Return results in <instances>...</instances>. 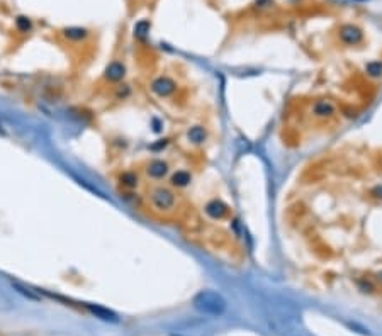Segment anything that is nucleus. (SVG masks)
Segmentation results:
<instances>
[{"label":"nucleus","mask_w":382,"mask_h":336,"mask_svg":"<svg viewBox=\"0 0 382 336\" xmlns=\"http://www.w3.org/2000/svg\"><path fill=\"white\" fill-rule=\"evenodd\" d=\"M148 202H150L151 209H153L155 212L170 214L177 209L179 197H177V192L170 185H155L150 189Z\"/></svg>","instance_id":"1"},{"label":"nucleus","mask_w":382,"mask_h":336,"mask_svg":"<svg viewBox=\"0 0 382 336\" xmlns=\"http://www.w3.org/2000/svg\"><path fill=\"white\" fill-rule=\"evenodd\" d=\"M194 308L201 314L219 317L228 309V302L221 294L214 292V290H202L194 297Z\"/></svg>","instance_id":"2"},{"label":"nucleus","mask_w":382,"mask_h":336,"mask_svg":"<svg viewBox=\"0 0 382 336\" xmlns=\"http://www.w3.org/2000/svg\"><path fill=\"white\" fill-rule=\"evenodd\" d=\"M179 90V83L170 75H158L150 82V92L158 99H170Z\"/></svg>","instance_id":"3"},{"label":"nucleus","mask_w":382,"mask_h":336,"mask_svg":"<svg viewBox=\"0 0 382 336\" xmlns=\"http://www.w3.org/2000/svg\"><path fill=\"white\" fill-rule=\"evenodd\" d=\"M144 177L148 180H153V182H162V180L168 179L170 172H172V167L166 160L163 158H151L144 163Z\"/></svg>","instance_id":"4"},{"label":"nucleus","mask_w":382,"mask_h":336,"mask_svg":"<svg viewBox=\"0 0 382 336\" xmlns=\"http://www.w3.org/2000/svg\"><path fill=\"white\" fill-rule=\"evenodd\" d=\"M338 39L348 48L358 46L363 43V29L357 24H342L338 29Z\"/></svg>","instance_id":"5"},{"label":"nucleus","mask_w":382,"mask_h":336,"mask_svg":"<svg viewBox=\"0 0 382 336\" xmlns=\"http://www.w3.org/2000/svg\"><path fill=\"white\" fill-rule=\"evenodd\" d=\"M229 212H231L229 206L226 204L224 201L218 199V197L211 199V201H207L206 204H204V214H206V216L209 217L211 221H222V219H226V217H229Z\"/></svg>","instance_id":"6"},{"label":"nucleus","mask_w":382,"mask_h":336,"mask_svg":"<svg viewBox=\"0 0 382 336\" xmlns=\"http://www.w3.org/2000/svg\"><path fill=\"white\" fill-rule=\"evenodd\" d=\"M338 112V107L329 99H318L311 105V116L316 119H331Z\"/></svg>","instance_id":"7"},{"label":"nucleus","mask_w":382,"mask_h":336,"mask_svg":"<svg viewBox=\"0 0 382 336\" xmlns=\"http://www.w3.org/2000/svg\"><path fill=\"white\" fill-rule=\"evenodd\" d=\"M192 182H194V175L187 168H177L173 172H170L168 175V185L173 190L187 189V187L192 185Z\"/></svg>","instance_id":"8"},{"label":"nucleus","mask_w":382,"mask_h":336,"mask_svg":"<svg viewBox=\"0 0 382 336\" xmlns=\"http://www.w3.org/2000/svg\"><path fill=\"white\" fill-rule=\"evenodd\" d=\"M126 73H128L126 65L119 60H112L104 70V80L109 83H121L124 82Z\"/></svg>","instance_id":"9"},{"label":"nucleus","mask_w":382,"mask_h":336,"mask_svg":"<svg viewBox=\"0 0 382 336\" xmlns=\"http://www.w3.org/2000/svg\"><path fill=\"white\" fill-rule=\"evenodd\" d=\"M139 173L135 172V170H124L117 175V183L126 190H135L139 187Z\"/></svg>","instance_id":"10"},{"label":"nucleus","mask_w":382,"mask_h":336,"mask_svg":"<svg viewBox=\"0 0 382 336\" xmlns=\"http://www.w3.org/2000/svg\"><path fill=\"white\" fill-rule=\"evenodd\" d=\"M209 138V132L207 129L201 126V124H195V126H191L187 129V141L194 146H201L207 141Z\"/></svg>","instance_id":"11"},{"label":"nucleus","mask_w":382,"mask_h":336,"mask_svg":"<svg viewBox=\"0 0 382 336\" xmlns=\"http://www.w3.org/2000/svg\"><path fill=\"white\" fill-rule=\"evenodd\" d=\"M61 36L66 39V41H72V43H82L90 36L88 29L85 27H79V26H72V27H65L61 31Z\"/></svg>","instance_id":"12"},{"label":"nucleus","mask_w":382,"mask_h":336,"mask_svg":"<svg viewBox=\"0 0 382 336\" xmlns=\"http://www.w3.org/2000/svg\"><path fill=\"white\" fill-rule=\"evenodd\" d=\"M82 308L87 309L90 314H94L95 317H99V319L102 321H112V323H116L117 321V314L112 311H109V309L102 308V306H95V304H82Z\"/></svg>","instance_id":"13"},{"label":"nucleus","mask_w":382,"mask_h":336,"mask_svg":"<svg viewBox=\"0 0 382 336\" xmlns=\"http://www.w3.org/2000/svg\"><path fill=\"white\" fill-rule=\"evenodd\" d=\"M131 95H133V88L129 83L121 82V83H117L116 88H114V99H116V101H128Z\"/></svg>","instance_id":"14"},{"label":"nucleus","mask_w":382,"mask_h":336,"mask_svg":"<svg viewBox=\"0 0 382 336\" xmlns=\"http://www.w3.org/2000/svg\"><path fill=\"white\" fill-rule=\"evenodd\" d=\"M16 27L22 34H29L32 31V21L27 16H17L16 17Z\"/></svg>","instance_id":"15"},{"label":"nucleus","mask_w":382,"mask_h":336,"mask_svg":"<svg viewBox=\"0 0 382 336\" xmlns=\"http://www.w3.org/2000/svg\"><path fill=\"white\" fill-rule=\"evenodd\" d=\"M365 73L370 78H379V77H382V61H369L365 65Z\"/></svg>","instance_id":"16"},{"label":"nucleus","mask_w":382,"mask_h":336,"mask_svg":"<svg viewBox=\"0 0 382 336\" xmlns=\"http://www.w3.org/2000/svg\"><path fill=\"white\" fill-rule=\"evenodd\" d=\"M12 285H14V289H16L17 292L22 294V295H26V297L31 299V301H41V295L36 294V290H31L29 287L22 285V284H19V282H12Z\"/></svg>","instance_id":"17"},{"label":"nucleus","mask_w":382,"mask_h":336,"mask_svg":"<svg viewBox=\"0 0 382 336\" xmlns=\"http://www.w3.org/2000/svg\"><path fill=\"white\" fill-rule=\"evenodd\" d=\"M150 27H151V24L148 21H139L138 24L135 26V38L144 39L148 36V32H150Z\"/></svg>","instance_id":"18"},{"label":"nucleus","mask_w":382,"mask_h":336,"mask_svg":"<svg viewBox=\"0 0 382 336\" xmlns=\"http://www.w3.org/2000/svg\"><path fill=\"white\" fill-rule=\"evenodd\" d=\"M370 195H372L374 199H381L382 201V183L381 185H376L370 189Z\"/></svg>","instance_id":"19"}]
</instances>
